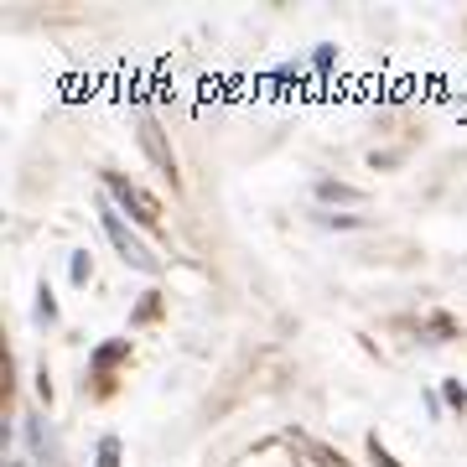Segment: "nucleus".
Here are the masks:
<instances>
[{
  "instance_id": "nucleus-8",
  "label": "nucleus",
  "mask_w": 467,
  "mask_h": 467,
  "mask_svg": "<svg viewBox=\"0 0 467 467\" xmlns=\"http://www.w3.org/2000/svg\"><path fill=\"white\" fill-rule=\"evenodd\" d=\"M125 358V343H104L99 348V364H119Z\"/></svg>"
},
{
  "instance_id": "nucleus-2",
  "label": "nucleus",
  "mask_w": 467,
  "mask_h": 467,
  "mask_svg": "<svg viewBox=\"0 0 467 467\" xmlns=\"http://www.w3.org/2000/svg\"><path fill=\"white\" fill-rule=\"evenodd\" d=\"M104 187H109V198H115L119 208L140 223V229H156V202H146L140 192H130V182H125V177H115V171H109V177H104Z\"/></svg>"
},
{
  "instance_id": "nucleus-6",
  "label": "nucleus",
  "mask_w": 467,
  "mask_h": 467,
  "mask_svg": "<svg viewBox=\"0 0 467 467\" xmlns=\"http://www.w3.org/2000/svg\"><path fill=\"white\" fill-rule=\"evenodd\" d=\"M317 202H358V192H353V187H343V182H322L317 187Z\"/></svg>"
},
{
  "instance_id": "nucleus-1",
  "label": "nucleus",
  "mask_w": 467,
  "mask_h": 467,
  "mask_svg": "<svg viewBox=\"0 0 467 467\" xmlns=\"http://www.w3.org/2000/svg\"><path fill=\"white\" fill-rule=\"evenodd\" d=\"M104 234H109V244H115V254L125 260V265H135V270H146V275H156V254L135 239L130 229H125V218L115 213V208H104Z\"/></svg>"
},
{
  "instance_id": "nucleus-5",
  "label": "nucleus",
  "mask_w": 467,
  "mask_h": 467,
  "mask_svg": "<svg viewBox=\"0 0 467 467\" xmlns=\"http://www.w3.org/2000/svg\"><path fill=\"white\" fill-rule=\"evenodd\" d=\"M88 275H94V260H88V250H73V260H67V281H73V285H88Z\"/></svg>"
},
{
  "instance_id": "nucleus-9",
  "label": "nucleus",
  "mask_w": 467,
  "mask_h": 467,
  "mask_svg": "<svg viewBox=\"0 0 467 467\" xmlns=\"http://www.w3.org/2000/svg\"><path fill=\"white\" fill-rule=\"evenodd\" d=\"M327 229H358V213H333L327 218Z\"/></svg>"
},
{
  "instance_id": "nucleus-10",
  "label": "nucleus",
  "mask_w": 467,
  "mask_h": 467,
  "mask_svg": "<svg viewBox=\"0 0 467 467\" xmlns=\"http://www.w3.org/2000/svg\"><path fill=\"white\" fill-rule=\"evenodd\" d=\"M312 67H317V73H327V67H333V47H317V52H312Z\"/></svg>"
},
{
  "instance_id": "nucleus-11",
  "label": "nucleus",
  "mask_w": 467,
  "mask_h": 467,
  "mask_svg": "<svg viewBox=\"0 0 467 467\" xmlns=\"http://www.w3.org/2000/svg\"><path fill=\"white\" fill-rule=\"evenodd\" d=\"M135 317H140V322L156 317V296H140V312H135Z\"/></svg>"
},
{
  "instance_id": "nucleus-4",
  "label": "nucleus",
  "mask_w": 467,
  "mask_h": 467,
  "mask_svg": "<svg viewBox=\"0 0 467 467\" xmlns=\"http://www.w3.org/2000/svg\"><path fill=\"white\" fill-rule=\"evenodd\" d=\"M36 322H47V327L57 322V296H52V285H47V281L36 285Z\"/></svg>"
},
{
  "instance_id": "nucleus-3",
  "label": "nucleus",
  "mask_w": 467,
  "mask_h": 467,
  "mask_svg": "<svg viewBox=\"0 0 467 467\" xmlns=\"http://www.w3.org/2000/svg\"><path fill=\"white\" fill-rule=\"evenodd\" d=\"M140 140H146V156H150V161H156V167H161V171H167V177H171V171H177V167H171L167 146H161V130H156L150 119H140Z\"/></svg>"
},
{
  "instance_id": "nucleus-12",
  "label": "nucleus",
  "mask_w": 467,
  "mask_h": 467,
  "mask_svg": "<svg viewBox=\"0 0 467 467\" xmlns=\"http://www.w3.org/2000/svg\"><path fill=\"white\" fill-rule=\"evenodd\" d=\"M11 467H21V457H11Z\"/></svg>"
},
{
  "instance_id": "nucleus-7",
  "label": "nucleus",
  "mask_w": 467,
  "mask_h": 467,
  "mask_svg": "<svg viewBox=\"0 0 467 467\" xmlns=\"http://www.w3.org/2000/svg\"><path fill=\"white\" fill-rule=\"evenodd\" d=\"M99 467H119V441L115 436H104L99 441Z\"/></svg>"
}]
</instances>
